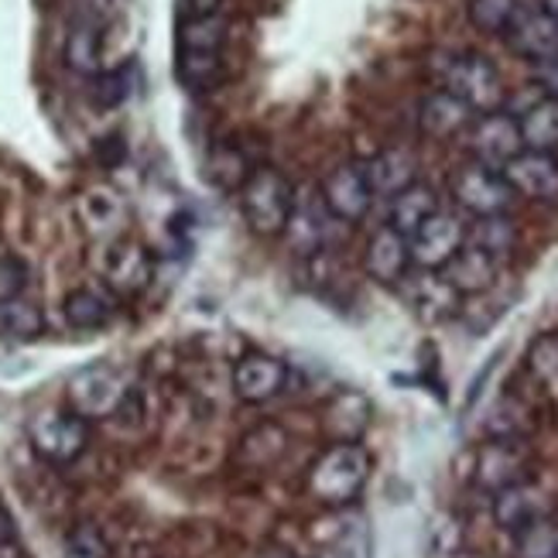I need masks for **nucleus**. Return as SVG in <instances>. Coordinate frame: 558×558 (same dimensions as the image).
Segmentation results:
<instances>
[{
	"mask_svg": "<svg viewBox=\"0 0 558 558\" xmlns=\"http://www.w3.org/2000/svg\"><path fill=\"white\" fill-rule=\"evenodd\" d=\"M291 203H295V185L271 165L251 168L247 182L240 185V213L257 236H281Z\"/></svg>",
	"mask_w": 558,
	"mask_h": 558,
	"instance_id": "obj_3",
	"label": "nucleus"
},
{
	"mask_svg": "<svg viewBox=\"0 0 558 558\" xmlns=\"http://www.w3.org/2000/svg\"><path fill=\"white\" fill-rule=\"evenodd\" d=\"M128 391H131V384L117 367H110V363H93V367H83L69 377L65 404H69V411H76V415L86 422L113 418L117 408L124 404Z\"/></svg>",
	"mask_w": 558,
	"mask_h": 558,
	"instance_id": "obj_5",
	"label": "nucleus"
},
{
	"mask_svg": "<svg viewBox=\"0 0 558 558\" xmlns=\"http://www.w3.org/2000/svg\"><path fill=\"white\" fill-rule=\"evenodd\" d=\"M336 220L332 213L326 209L319 189H295V203H291L288 223L281 230L284 244L291 254L299 257H319L326 254V247L336 240Z\"/></svg>",
	"mask_w": 558,
	"mask_h": 558,
	"instance_id": "obj_6",
	"label": "nucleus"
},
{
	"mask_svg": "<svg viewBox=\"0 0 558 558\" xmlns=\"http://www.w3.org/2000/svg\"><path fill=\"white\" fill-rule=\"evenodd\" d=\"M367 422H371V408L353 391L339 395L326 411V425L332 428L336 442H360V435H363V428H367Z\"/></svg>",
	"mask_w": 558,
	"mask_h": 558,
	"instance_id": "obj_28",
	"label": "nucleus"
},
{
	"mask_svg": "<svg viewBox=\"0 0 558 558\" xmlns=\"http://www.w3.org/2000/svg\"><path fill=\"white\" fill-rule=\"evenodd\" d=\"M439 209H442L439 192L425 182H415V185L401 189L398 196L387 199V227H395L398 233L411 236L432 213H439Z\"/></svg>",
	"mask_w": 558,
	"mask_h": 558,
	"instance_id": "obj_23",
	"label": "nucleus"
},
{
	"mask_svg": "<svg viewBox=\"0 0 558 558\" xmlns=\"http://www.w3.org/2000/svg\"><path fill=\"white\" fill-rule=\"evenodd\" d=\"M374 199H391L401 189L418 182V158L408 148H384L371 161H363Z\"/></svg>",
	"mask_w": 558,
	"mask_h": 558,
	"instance_id": "obj_21",
	"label": "nucleus"
},
{
	"mask_svg": "<svg viewBox=\"0 0 558 558\" xmlns=\"http://www.w3.org/2000/svg\"><path fill=\"white\" fill-rule=\"evenodd\" d=\"M521 4L524 0H470L466 14H470V24L480 35L504 38V32L511 28V21L521 11Z\"/></svg>",
	"mask_w": 558,
	"mask_h": 558,
	"instance_id": "obj_32",
	"label": "nucleus"
},
{
	"mask_svg": "<svg viewBox=\"0 0 558 558\" xmlns=\"http://www.w3.org/2000/svg\"><path fill=\"white\" fill-rule=\"evenodd\" d=\"M32 446L41 459L52 466H69L86 452L89 446V422L80 418L76 411H41L28 428Z\"/></svg>",
	"mask_w": 558,
	"mask_h": 558,
	"instance_id": "obj_9",
	"label": "nucleus"
},
{
	"mask_svg": "<svg viewBox=\"0 0 558 558\" xmlns=\"http://www.w3.org/2000/svg\"><path fill=\"white\" fill-rule=\"evenodd\" d=\"M28 281H32V271H28V264H24L17 254L0 257V305L14 302V299H24Z\"/></svg>",
	"mask_w": 558,
	"mask_h": 558,
	"instance_id": "obj_37",
	"label": "nucleus"
},
{
	"mask_svg": "<svg viewBox=\"0 0 558 558\" xmlns=\"http://www.w3.org/2000/svg\"><path fill=\"white\" fill-rule=\"evenodd\" d=\"M535 4H538L545 14H551V17L558 21V0H535Z\"/></svg>",
	"mask_w": 558,
	"mask_h": 558,
	"instance_id": "obj_43",
	"label": "nucleus"
},
{
	"mask_svg": "<svg viewBox=\"0 0 558 558\" xmlns=\"http://www.w3.org/2000/svg\"><path fill=\"white\" fill-rule=\"evenodd\" d=\"M80 213H83L86 230H93V233H117L120 223H124V203H120L117 192H110L104 185L86 192L80 199Z\"/></svg>",
	"mask_w": 558,
	"mask_h": 558,
	"instance_id": "obj_29",
	"label": "nucleus"
},
{
	"mask_svg": "<svg viewBox=\"0 0 558 558\" xmlns=\"http://www.w3.org/2000/svg\"><path fill=\"white\" fill-rule=\"evenodd\" d=\"M65 558H113L107 535L93 521H76L65 531Z\"/></svg>",
	"mask_w": 558,
	"mask_h": 558,
	"instance_id": "obj_35",
	"label": "nucleus"
},
{
	"mask_svg": "<svg viewBox=\"0 0 558 558\" xmlns=\"http://www.w3.org/2000/svg\"><path fill=\"white\" fill-rule=\"evenodd\" d=\"M514 117H518L524 151H545V155L558 151V100L538 96L535 104H527Z\"/></svg>",
	"mask_w": 558,
	"mask_h": 558,
	"instance_id": "obj_24",
	"label": "nucleus"
},
{
	"mask_svg": "<svg viewBox=\"0 0 558 558\" xmlns=\"http://www.w3.org/2000/svg\"><path fill=\"white\" fill-rule=\"evenodd\" d=\"M155 264L144 244L131 236H113L107 251H104V281L113 295H141L144 288L151 284Z\"/></svg>",
	"mask_w": 558,
	"mask_h": 558,
	"instance_id": "obj_13",
	"label": "nucleus"
},
{
	"mask_svg": "<svg viewBox=\"0 0 558 558\" xmlns=\"http://www.w3.org/2000/svg\"><path fill=\"white\" fill-rule=\"evenodd\" d=\"M490 511H494L497 527L514 538L518 531L548 518V500H545V494L535 487V483L524 480V483H518V487H507V490L494 494L490 497Z\"/></svg>",
	"mask_w": 558,
	"mask_h": 558,
	"instance_id": "obj_17",
	"label": "nucleus"
},
{
	"mask_svg": "<svg viewBox=\"0 0 558 558\" xmlns=\"http://www.w3.org/2000/svg\"><path fill=\"white\" fill-rule=\"evenodd\" d=\"M535 86L542 89V96H548V100H558V59L535 65Z\"/></svg>",
	"mask_w": 558,
	"mask_h": 558,
	"instance_id": "obj_40",
	"label": "nucleus"
},
{
	"mask_svg": "<svg viewBox=\"0 0 558 558\" xmlns=\"http://www.w3.org/2000/svg\"><path fill=\"white\" fill-rule=\"evenodd\" d=\"M473 117L476 113L446 89L425 93L422 104H418V128H422L425 137H435V141H449L456 134H466V128L473 124Z\"/></svg>",
	"mask_w": 558,
	"mask_h": 558,
	"instance_id": "obj_19",
	"label": "nucleus"
},
{
	"mask_svg": "<svg viewBox=\"0 0 558 558\" xmlns=\"http://www.w3.org/2000/svg\"><path fill=\"white\" fill-rule=\"evenodd\" d=\"M45 319H41V308L28 299H14L0 305V332L11 336V339H35L41 332Z\"/></svg>",
	"mask_w": 558,
	"mask_h": 558,
	"instance_id": "obj_34",
	"label": "nucleus"
},
{
	"mask_svg": "<svg viewBox=\"0 0 558 558\" xmlns=\"http://www.w3.org/2000/svg\"><path fill=\"white\" fill-rule=\"evenodd\" d=\"M531 480V449L518 439H487L473 456V483L487 497Z\"/></svg>",
	"mask_w": 558,
	"mask_h": 558,
	"instance_id": "obj_8",
	"label": "nucleus"
},
{
	"mask_svg": "<svg viewBox=\"0 0 558 558\" xmlns=\"http://www.w3.org/2000/svg\"><path fill=\"white\" fill-rule=\"evenodd\" d=\"M531 428H535V415L531 408L518 398H500L490 408V418H487V435L490 439H518L527 442Z\"/></svg>",
	"mask_w": 558,
	"mask_h": 558,
	"instance_id": "obj_30",
	"label": "nucleus"
},
{
	"mask_svg": "<svg viewBox=\"0 0 558 558\" xmlns=\"http://www.w3.org/2000/svg\"><path fill=\"white\" fill-rule=\"evenodd\" d=\"M65 65L89 80L96 72H104V35L93 17L72 21V28L65 35Z\"/></svg>",
	"mask_w": 558,
	"mask_h": 558,
	"instance_id": "obj_25",
	"label": "nucleus"
},
{
	"mask_svg": "<svg viewBox=\"0 0 558 558\" xmlns=\"http://www.w3.org/2000/svg\"><path fill=\"white\" fill-rule=\"evenodd\" d=\"M439 275L449 281V288L459 299H473V295H483V291L494 288V281L500 275V260L476 251L473 244H466Z\"/></svg>",
	"mask_w": 558,
	"mask_h": 558,
	"instance_id": "obj_20",
	"label": "nucleus"
},
{
	"mask_svg": "<svg viewBox=\"0 0 558 558\" xmlns=\"http://www.w3.org/2000/svg\"><path fill=\"white\" fill-rule=\"evenodd\" d=\"M113 312L117 305H113L110 288H76V291H69L62 302V319L76 332H96L110 326Z\"/></svg>",
	"mask_w": 558,
	"mask_h": 558,
	"instance_id": "obj_22",
	"label": "nucleus"
},
{
	"mask_svg": "<svg viewBox=\"0 0 558 558\" xmlns=\"http://www.w3.org/2000/svg\"><path fill=\"white\" fill-rule=\"evenodd\" d=\"M227 21L223 14L189 17L179 24V52H223L227 45Z\"/></svg>",
	"mask_w": 558,
	"mask_h": 558,
	"instance_id": "obj_31",
	"label": "nucleus"
},
{
	"mask_svg": "<svg viewBox=\"0 0 558 558\" xmlns=\"http://www.w3.org/2000/svg\"><path fill=\"white\" fill-rule=\"evenodd\" d=\"M449 196L452 203L470 213L473 220L480 216H500V213H511L514 206V192L507 185V179L500 175V168H490L483 161H463L452 172L449 179Z\"/></svg>",
	"mask_w": 558,
	"mask_h": 558,
	"instance_id": "obj_4",
	"label": "nucleus"
},
{
	"mask_svg": "<svg viewBox=\"0 0 558 558\" xmlns=\"http://www.w3.org/2000/svg\"><path fill=\"white\" fill-rule=\"evenodd\" d=\"M247 175H251V168H247V161L240 151L223 148V151H216L213 161H209V179L216 185H223V189H233V185L240 189L247 182Z\"/></svg>",
	"mask_w": 558,
	"mask_h": 558,
	"instance_id": "obj_36",
	"label": "nucleus"
},
{
	"mask_svg": "<svg viewBox=\"0 0 558 558\" xmlns=\"http://www.w3.org/2000/svg\"><path fill=\"white\" fill-rule=\"evenodd\" d=\"M500 175L511 185L518 199L538 203V206H555L558 203V158L545 151H521L511 158Z\"/></svg>",
	"mask_w": 558,
	"mask_h": 558,
	"instance_id": "obj_14",
	"label": "nucleus"
},
{
	"mask_svg": "<svg viewBox=\"0 0 558 558\" xmlns=\"http://www.w3.org/2000/svg\"><path fill=\"white\" fill-rule=\"evenodd\" d=\"M470 223L452 209L432 213L428 220L408 236L411 247V268L415 271H442L446 264L466 247Z\"/></svg>",
	"mask_w": 558,
	"mask_h": 558,
	"instance_id": "obj_7",
	"label": "nucleus"
},
{
	"mask_svg": "<svg viewBox=\"0 0 558 558\" xmlns=\"http://www.w3.org/2000/svg\"><path fill=\"white\" fill-rule=\"evenodd\" d=\"M514 558H558V521L548 514L514 535Z\"/></svg>",
	"mask_w": 558,
	"mask_h": 558,
	"instance_id": "obj_33",
	"label": "nucleus"
},
{
	"mask_svg": "<svg viewBox=\"0 0 558 558\" xmlns=\"http://www.w3.org/2000/svg\"><path fill=\"white\" fill-rule=\"evenodd\" d=\"M527 363L538 377H558V336L535 339V343H531V353H527Z\"/></svg>",
	"mask_w": 558,
	"mask_h": 558,
	"instance_id": "obj_39",
	"label": "nucleus"
},
{
	"mask_svg": "<svg viewBox=\"0 0 558 558\" xmlns=\"http://www.w3.org/2000/svg\"><path fill=\"white\" fill-rule=\"evenodd\" d=\"M175 76L192 93H213L227 80L223 52H179Z\"/></svg>",
	"mask_w": 558,
	"mask_h": 558,
	"instance_id": "obj_27",
	"label": "nucleus"
},
{
	"mask_svg": "<svg viewBox=\"0 0 558 558\" xmlns=\"http://www.w3.org/2000/svg\"><path fill=\"white\" fill-rule=\"evenodd\" d=\"M288 363H281L278 356L268 353H247L236 360V371H233V391L240 401L247 404H264V401H275L284 387H288Z\"/></svg>",
	"mask_w": 558,
	"mask_h": 558,
	"instance_id": "obj_15",
	"label": "nucleus"
},
{
	"mask_svg": "<svg viewBox=\"0 0 558 558\" xmlns=\"http://www.w3.org/2000/svg\"><path fill=\"white\" fill-rule=\"evenodd\" d=\"M288 452V432L278 422H257L240 435V442L233 449V463L240 470L251 473H268L281 463V456Z\"/></svg>",
	"mask_w": 558,
	"mask_h": 558,
	"instance_id": "obj_18",
	"label": "nucleus"
},
{
	"mask_svg": "<svg viewBox=\"0 0 558 558\" xmlns=\"http://www.w3.org/2000/svg\"><path fill=\"white\" fill-rule=\"evenodd\" d=\"M0 558H17V542H14V524L8 511L0 507Z\"/></svg>",
	"mask_w": 558,
	"mask_h": 558,
	"instance_id": "obj_42",
	"label": "nucleus"
},
{
	"mask_svg": "<svg viewBox=\"0 0 558 558\" xmlns=\"http://www.w3.org/2000/svg\"><path fill=\"white\" fill-rule=\"evenodd\" d=\"M371 470L374 459L360 442H332L308 466L305 494L323 507H347L367 487Z\"/></svg>",
	"mask_w": 558,
	"mask_h": 558,
	"instance_id": "obj_1",
	"label": "nucleus"
},
{
	"mask_svg": "<svg viewBox=\"0 0 558 558\" xmlns=\"http://www.w3.org/2000/svg\"><path fill=\"white\" fill-rule=\"evenodd\" d=\"M466 144H470L473 161H483L490 168H504L507 161L524 151L518 117L507 110L476 113L473 124L466 128Z\"/></svg>",
	"mask_w": 558,
	"mask_h": 558,
	"instance_id": "obj_11",
	"label": "nucleus"
},
{
	"mask_svg": "<svg viewBox=\"0 0 558 558\" xmlns=\"http://www.w3.org/2000/svg\"><path fill=\"white\" fill-rule=\"evenodd\" d=\"M319 196H323V203L332 213L336 223H343V227L360 223L374 206V192H371L367 172H363V161L336 165L332 172L323 179Z\"/></svg>",
	"mask_w": 558,
	"mask_h": 558,
	"instance_id": "obj_10",
	"label": "nucleus"
},
{
	"mask_svg": "<svg viewBox=\"0 0 558 558\" xmlns=\"http://www.w3.org/2000/svg\"><path fill=\"white\" fill-rule=\"evenodd\" d=\"M507 48L531 62V65H542L558 59V21L551 14H545L538 4H521V11L514 14L511 28L504 32Z\"/></svg>",
	"mask_w": 558,
	"mask_h": 558,
	"instance_id": "obj_12",
	"label": "nucleus"
},
{
	"mask_svg": "<svg viewBox=\"0 0 558 558\" xmlns=\"http://www.w3.org/2000/svg\"><path fill=\"white\" fill-rule=\"evenodd\" d=\"M435 89L452 93L456 100H463L473 113H490L504 104V80L500 69L480 52H439L435 56Z\"/></svg>",
	"mask_w": 558,
	"mask_h": 558,
	"instance_id": "obj_2",
	"label": "nucleus"
},
{
	"mask_svg": "<svg viewBox=\"0 0 558 558\" xmlns=\"http://www.w3.org/2000/svg\"><path fill=\"white\" fill-rule=\"evenodd\" d=\"M518 223L511 220V213H500V216H480V220L470 223L466 230V244H473L476 251L490 254L497 260H504L507 254H514L518 247Z\"/></svg>",
	"mask_w": 558,
	"mask_h": 558,
	"instance_id": "obj_26",
	"label": "nucleus"
},
{
	"mask_svg": "<svg viewBox=\"0 0 558 558\" xmlns=\"http://www.w3.org/2000/svg\"><path fill=\"white\" fill-rule=\"evenodd\" d=\"M131 93V80H128V69H113V72H96L93 76V100L100 107H117L124 104Z\"/></svg>",
	"mask_w": 558,
	"mask_h": 558,
	"instance_id": "obj_38",
	"label": "nucleus"
},
{
	"mask_svg": "<svg viewBox=\"0 0 558 558\" xmlns=\"http://www.w3.org/2000/svg\"><path fill=\"white\" fill-rule=\"evenodd\" d=\"M363 271L377 284H401L411 271V247L408 236L395 227H380L371 233L367 247H363Z\"/></svg>",
	"mask_w": 558,
	"mask_h": 558,
	"instance_id": "obj_16",
	"label": "nucleus"
},
{
	"mask_svg": "<svg viewBox=\"0 0 558 558\" xmlns=\"http://www.w3.org/2000/svg\"><path fill=\"white\" fill-rule=\"evenodd\" d=\"M223 0H179V17H209V14H220Z\"/></svg>",
	"mask_w": 558,
	"mask_h": 558,
	"instance_id": "obj_41",
	"label": "nucleus"
}]
</instances>
